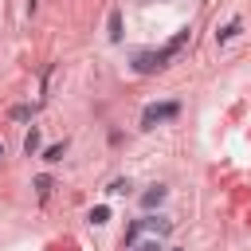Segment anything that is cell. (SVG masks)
Listing matches in <instances>:
<instances>
[{
    "mask_svg": "<svg viewBox=\"0 0 251 251\" xmlns=\"http://www.w3.org/2000/svg\"><path fill=\"white\" fill-rule=\"evenodd\" d=\"M173 59H176V55H173L169 47H157V51H137V55H133V71H137V75H157V71H165Z\"/></svg>",
    "mask_w": 251,
    "mask_h": 251,
    "instance_id": "obj_1",
    "label": "cell"
},
{
    "mask_svg": "<svg viewBox=\"0 0 251 251\" xmlns=\"http://www.w3.org/2000/svg\"><path fill=\"white\" fill-rule=\"evenodd\" d=\"M176 114H180V102H153V106L141 110V126L153 129V126H161V122H169V118H176Z\"/></svg>",
    "mask_w": 251,
    "mask_h": 251,
    "instance_id": "obj_2",
    "label": "cell"
},
{
    "mask_svg": "<svg viewBox=\"0 0 251 251\" xmlns=\"http://www.w3.org/2000/svg\"><path fill=\"white\" fill-rule=\"evenodd\" d=\"M165 196H169V188H165V184H153L149 192H141V208H157Z\"/></svg>",
    "mask_w": 251,
    "mask_h": 251,
    "instance_id": "obj_3",
    "label": "cell"
},
{
    "mask_svg": "<svg viewBox=\"0 0 251 251\" xmlns=\"http://www.w3.org/2000/svg\"><path fill=\"white\" fill-rule=\"evenodd\" d=\"M141 224H145V231H157V235H169L173 231V224L165 216H141Z\"/></svg>",
    "mask_w": 251,
    "mask_h": 251,
    "instance_id": "obj_4",
    "label": "cell"
},
{
    "mask_svg": "<svg viewBox=\"0 0 251 251\" xmlns=\"http://www.w3.org/2000/svg\"><path fill=\"white\" fill-rule=\"evenodd\" d=\"M239 31H243V24H239V20H231V24H224V27L216 31V43H227V39H235Z\"/></svg>",
    "mask_w": 251,
    "mask_h": 251,
    "instance_id": "obj_5",
    "label": "cell"
},
{
    "mask_svg": "<svg viewBox=\"0 0 251 251\" xmlns=\"http://www.w3.org/2000/svg\"><path fill=\"white\" fill-rule=\"evenodd\" d=\"M31 114H35V106H31V102H20V106H12V110H8V118H12V122H31Z\"/></svg>",
    "mask_w": 251,
    "mask_h": 251,
    "instance_id": "obj_6",
    "label": "cell"
},
{
    "mask_svg": "<svg viewBox=\"0 0 251 251\" xmlns=\"http://www.w3.org/2000/svg\"><path fill=\"white\" fill-rule=\"evenodd\" d=\"M141 231H145V224H141V220H129V227H126V235H122V243H126V247H133Z\"/></svg>",
    "mask_w": 251,
    "mask_h": 251,
    "instance_id": "obj_7",
    "label": "cell"
},
{
    "mask_svg": "<svg viewBox=\"0 0 251 251\" xmlns=\"http://www.w3.org/2000/svg\"><path fill=\"white\" fill-rule=\"evenodd\" d=\"M188 35H192V31H188V27H180V31H176V35H173V39H169V43H165V47H169V51H173V55H180V47H184V43H188Z\"/></svg>",
    "mask_w": 251,
    "mask_h": 251,
    "instance_id": "obj_8",
    "label": "cell"
},
{
    "mask_svg": "<svg viewBox=\"0 0 251 251\" xmlns=\"http://www.w3.org/2000/svg\"><path fill=\"white\" fill-rule=\"evenodd\" d=\"M51 188H55V180H51L47 173H39V176H35V192H39V200H47V196H51Z\"/></svg>",
    "mask_w": 251,
    "mask_h": 251,
    "instance_id": "obj_9",
    "label": "cell"
},
{
    "mask_svg": "<svg viewBox=\"0 0 251 251\" xmlns=\"http://www.w3.org/2000/svg\"><path fill=\"white\" fill-rule=\"evenodd\" d=\"M110 39H114V43L122 39V8H114V12H110Z\"/></svg>",
    "mask_w": 251,
    "mask_h": 251,
    "instance_id": "obj_10",
    "label": "cell"
},
{
    "mask_svg": "<svg viewBox=\"0 0 251 251\" xmlns=\"http://www.w3.org/2000/svg\"><path fill=\"white\" fill-rule=\"evenodd\" d=\"M24 153H27V157H31V153H39V129H35V126H31V133L24 137Z\"/></svg>",
    "mask_w": 251,
    "mask_h": 251,
    "instance_id": "obj_11",
    "label": "cell"
},
{
    "mask_svg": "<svg viewBox=\"0 0 251 251\" xmlns=\"http://www.w3.org/2000/svg\"><path fill=\"white\" fill-rule=\"evenodd\" d=\"M63 153H67V141H63V145H47V149H43V161L55 165V161H63Z\"/></svg>",
    "mask_w": 251,
    "mask_h": 251,
    "instance_id": "obj_12",
    "label": "cell"
},
{
    "mask_svg": "<svg viewBox=\"0 0 251 251\" xmlns=\"http://www.w3.org/2000/svg\"><path fill=\"white\" fill-rule=\"evenodd\" d=\"M106 192H110V196H126V192H129V180H126V176H118V180H110V188H106Z\"/></svg>",
    "mask_w": 251,
    "mask_h": 251,
    "instance_id": "obj_13",
    "label": "cell"
},
{
    "mask_svg": "<svg viewBox=\"0 0 251 251\" xmlns=\"http://www.w3.org/2000/svg\"><path fill=\"white\" fill-rule=\"evenodd\" d=\"M106 220H110V208H106V204L90 208V224H106Z\"/></svg>",
    "mask_w": 251,
    "mask_h": 251,
    "instance_id": "obj_14",
    "label": "cell"
},
{
    "mask_svg": "<svg viewBox=\"0 0 251 251\" xmlns=\"http://www.w3.org/2000/svg\"><path fill=\"white\" fill-rule=\"evenodd\" d=\"M129 251H161V243H157V239H145V243H133Z\"/></svg>",
    "mask_w": 251,
    "mask_h": 251,
    "instance_id": "obj_15",
    "label": "cell"
},
{
    "mask_svg": "<svg viewBox=\"0 0 251 251\" xmlns=\"http://www.w3.org/2000/svg\"><path fill=\"white\" fill-rule=\"evenodd\" d=\"M0 157H4V141H0Z\"/></svg>",
    "mask_w": 251,
    "mask_h": 251,
    "instance_id": "obj_16",
    "label": "cell"
},
{
    "mask_svg": "<svg viewBox=\"0 0 251 251\" xmlns=\"http://www.w3.org/2000/svg\"><path fill=\"white\" fill-rule=\"evenodd\" d=\"M173 251H180V247H173Z\"/></svg>",
    "mask_w": 251,
    "mask_h": 251,
    "instance_id": "obj_17",
    "label": "cell"
}]
</instances>
